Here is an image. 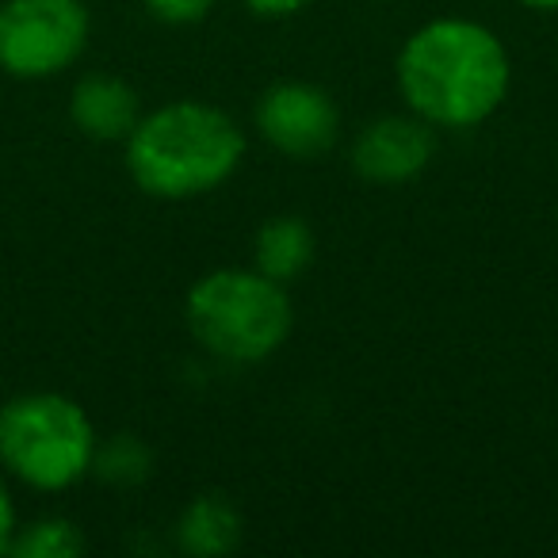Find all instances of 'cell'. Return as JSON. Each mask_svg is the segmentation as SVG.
<instances>
[{
	"label": "cell",
	"instance_id": "6da1fadb",
	"mask_svg": "<svg viewBox=\"0 0 558 558\" xmlns=\"http://www.w3.org/2000/svg\"><path fill=\"white\" fill-rule=\"evenodd\" d=\"M509 50L478 20H428L398 54V93L436 131L486 123L509 96Z\"/></svg>",
	"mask_w": 558,
	"mask_h": 558
},
{
	"label": "cell",
	"instance_id": "7a4b0ae2",
	"mask_svg": "<svg viewBox=\"0 0 558 558\" xmlns=\"http://www.w3.org/2000/svg\"><path fill=\"white\" fill-rule=\"evenodd\" d=\"M245 134L226 111L199 100H172L126 134V172L154 199H195L238 172Z\"/></svg>",
	"mask_w": 558,
	"mask_h": 558
},
{
	"label": "cell",
	"instance_id": "3957f363",
	"mask_svg": "<svg viewBox=\"0 0 558 558\" xmlns=\"http://www.w3.org/2000/svg\"><path fill=\"white\" fill-rule=\"evenodd\" d=\"M184 322L210 356L226 364H260L288 344L295 311L283 283L264 271L218 268L187 291Z\"/></svg>",
	"mask_w": 558,
	"mask_h": 558
},
{
	"label": "cell",
	"instance_id": "277c9868",
	"mask_svg": "<svg viewBox=\"0 0 558 558\" xmlns=\"http://www.w3.org/2000/svg\"><path fill=\"white\" fill-rule=\"evenodd\" d=\"M96 425L85 405L54 390L0 405V466L24 486L58 494L93 471Z\"/></svg>",
	"mask_w": 558,
	"mask_h": 558
},
{
	"label": "cell",
	"instance_id": "5b68a950",
	"mask_svg": "<svg viewBox=\"0 0 558 558\" xmlns=\"http://www.w3.org/2000/svg\"><path fill=\"white\" fill-rule=\"evenodd\" d=\"M93 20L81 0H4L0 70L20 81H47L70 70L88 47Z\"/></svg>",
	"mask_w": 558,
	"mask_h": 558
},
{
	"label": "cell",
	"instance_id": "8992f818",
	"mask_svg": "<svg viewBox=\"0 0 558 558\" xmlns=\"http://www.w3.org/2000/svg\"><path fill=\"white\" fill-rule=\"evenodd\" d=\"M256 131L276 154L311 161L333 149L341 134V111L326 88L306 81H279L256 100Z\"/></svg>",
	"mask_w": 558,
	"mask_h": 558
},
{
	"label": "cell",
	"instance_id": "52a82bcc",
	"mask_svg": "<svg viewBox=\"0 0 558 558\" xmlns=\"http://www.w3.org/2000/svg\"><path fill=\"white\" fill-rule=\"evenodd\" d=\"M436 154V126L421 116H383L352 142V169L367 184H405L421 177Z\"/></svg>",
	"mask_w": 558,
	"mask_h": 558
},
{
	"label": "cell",
	"instance_id": "ba28073f",
	"mask_svg": "<svg viewBox=\"0 0 558 558\" xmlns=\"http://www.w3.org/2000/svg\"><path fill=\"white\" fill-rule=\"evenodd\" d=\"M70 119L85 138L93 142H126L138 126V93L123 77L111 73H88L70 93Z\"/></svg>",
	"mask_w": 558,
	"mask_h": 558
},
{
	"label": "cell",
	"instance_id": "9c48e42d",
	"mask_svg": "<svg viewBox=\"0 0 558 558\" xmlns=\"http://www.w3.org/2000/svg\"><path fill=\"white\" fill-rule=\"evenodd\" d=\"M253 256H256V271H264L276 283H291V279L311 268L314 230L299 215H276L256 230Z\"/></svg>",
	"mask_w": 558,
	"mask_h": 558
},
{
	"label": "cell",
	"instance_id": "30bf717a",
	"mask_svg": "<svg viewBox=\"0 0 558 558\" xmlns=\"http://www.w3.org/2000/svg\"><path fill=\"white\" fill-rule=\"evenodd\" d=\"M177 543L187 555H230L241 543V517L222 494H199L177 520Z\"/></svg>",
	"mask_w": 558,
	"mask_h": 558
},
{
	"label": "cell",
	"instance_id": "8fae6325",
	"mask_svg": "<svg viewBox=\"0 0 558 558\" xmlns=\"http://www.w3.org/2000/svg\"><path fill=\"white\" fill-rule=\"evenodd\" d=\"M85 550V535L73 520L65 517H43L32 520L16 532L9 555L20 558H77Z\"/></svg>",
	"mask_w": 558,
	"mask_h": 558
},
{
	"label": "cell",
	"instance_id": "7c38bea8",
	"mask_svg": "<svg viewBox=\"0 0 558 558\" xmlns=\"http://www.w3.org/2000/svg\"><path fill=\"white\" fill-rule=\"evenodd\" d=\"M149 448L138 440V436H111V440L96 444V459L93 471L100 474L111 486H138V482L149 478Z\"/></svg>",
	"mask_w": 558,
	"mask_h": 558
},
{
	"label": "cell",
	"instance_id": "4fadbf2b",
	"mask_svg": "<svg viewBox=\"0 0 558 558\" xmlns=\"http://www.w3.org/2000/svg\"><path fill=\"white\" fill-rule=\"evenodd\" d=\"M142 4L161 24H199L218 0H142Z\"/></svg>",
	"mask_w": 558,
	"mask_h": 558
},
{
	"label": "cell",
	"instance_id": "5bb4252c",
	"mask_svg": "<svg viewBox=\"0 0 558 558\" xmlns=\"http://www.w3.org/2000/svg\"><path fill=\"white\" fill-rule=\"evenodd\" d=\"M311 0H245V9L260 20H288V16H299Z\"/></svg>",
	"mask_w": 558,
	"mask_h": 558
},
{
	"label": "cell",
	"instance_id": "9a60e30c",
	"mask_svg": "<svg viewBox=\"0 0 558 558\" xmlns=\"http://www.w3.org/2000/svg\"><path fill=\"white\" fill-rule=\"evenodd\" d=\"M20 532V520H16V501H12L9 486L0 482V555H9L12 550V539Z\"/></svg>",
	"mask_w": 558,
	"mask_h": 558
},
{
	"label": "cell",
	"instance_id": "2e32d148",
	"mask_svg": "<svg viewBox=\"0 0 558 558\" xmlns=\"http://www.w3.org/2000/svg\"><path fill=\"white\" fill-rule=\"evenodd\" d=\"M520 4L532 12H558V0H520Z\"/></svg>",
	"mask_w": 558,
	"mask_h": 558
}]
</instances>
